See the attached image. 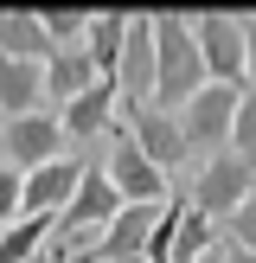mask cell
<instances>
[{
	"label": "cell",
	"instance_id": "3957f363",
	"mask_svg": "<svg viewBox=\"0 0 256 263\" xmlns=\"http://www.w3.org/2000/svg\"><path fill=\"white\" fill-rule=\"evenodd\" d=\"M115 122L128 128V135H135V148L147 154L154 167H160L166 180L179 174V161H186V135H179V116L173 109H154V103H115Z\"/></svg>",
	"mask_w": 256,
	"mask_h": 263
},
{
	"label": "cell",
	"instance_id": "ffe728a7",
	"mask_svg": "<svg viewBox=\"0 0 256 263\" xmlns=\"http://www.w3.org/2000/svg\"><path fill=\"white\" fill-rule=\"evenodd\" d=\"M224 225H230V244H237V251H250V257H256V193H250V199H243L237 212L224 218Z\"/></svg>",
	"mask_w": 256,
	"mask_h": 263
},
{
	"label": "cell",
	"instance_id": "4fadbf2b",
	"mask_svg": "<svg viewBox=\"0 0 256 263\" xmlns=\"http://www.w3.org/2000/svg\"><path fill=\"white\" fill-rule=\"evenodd\" d=\"M45 109V64L32 58H0V116H32Z\"/></svg>",
	"mask_w": 256,
	"mask_h": 263
},
{
	"label": "cell",
	"instance_id": "d6986e66",
	"mask_svg": "<svg viewBox=\"0 0 256 263\" xmlns=\"http://www.w3.org/2000/svg\"><path fill=\"white\" fill-rule=\"evenodd\" d=\"M19 199H26V174L19 167H0V231L19 218Z\"/></svg>",
	"mask_w": 256,
	"mask_h": 263
},
{
	"label": "cell",
	"instance_id": "44dd1931",
	"mask_svg": "<svg viewBox=\"0 0 256 263\" xmlns=\"http://www.w3.org/2000/svg\"><path fill=\"white\" fill-rule=\"evenodd\" d=\"M243 51H250V90H256V13L243 20Z\"/></svg>",
	"mask_w": 256,
	"mask_h": 263
},
{
	"label": "cell",
	"instance_id": "9c48e42d",
	"mask_svg": "<svg viewBox=\"0 0 256 263\" xmlns=\"http://www.w3.org/2000/svg\"><path fill=\"white\" fill-rule=\"evenodd\" d=\"M160 225V205H122L90 244V263H147V238Z\"/></svg>",
	"mask_w": 256,
	"mask_h": 263
},
{
	"label": "cell",
	"instance_id": "5bb4252c",
	"mask_svg": "<svg viewBox=\"0 0 256 263\" xmlns=\"http://www.w3.org/2000/svg\"><path fill=\"white\" fill-rule=\"evenodd\" d=\"M96 84V64H90V51L83 45H58L45 58V103H71V97H83V90Z\"/></svg>",
	"mask_w": 256,
	"mask_h": 263
},
{
	"label": "cell",
	"instance_id": "7c38bea8",
	"mask_svg": "<svg viewBox=\"0 0 256 263\" xmlns=\"http://www.w3.org/2000/svg\"><path fill=\"white\" fill-rule=\"evenodd\" d=\"M115 103H122L115 77H96V84H90L83 97H71V103L58 109L64 141H90V135H102V128H115Z\"/></svg>",
	"mask_w": 256,
	"mask_h": 263
},
{
	"label": "cell",
	"instance_id": "52a82bcc",
	"mask_svg": "<svg viewBox=\"0 0 256 263\" xmlns=\"http://www.w3.org/2000/svg\"><path fill=\"white\" fill-rule=\"evenodd\" d=\"M96 167L109 174V186L122 193V205H166V174H160V167H154L147 154L135 148V135H128V128L115 135V148L102 154Z\"/></svg>",
	"mask_w": 256,
	"mask_h": 263
},
{
	"label": "cell",
	"instance_id": "e0dca14e",
	"mask_svg": "<svg viewBox=\"0 0 256 263\" xmlns=\"http://www.w3.org/2000/svg\"><path fill=\"white\" fill-rule=\"evenodd\" d=\"M58 238V218H13L7 231H0V263H38L45 257V244Z\"/></svg>",
	"mask_w": 256,
	"mask_h": 263
},
{
	"label": "cell",
	"instance_id": "7402d4cb",
	"mask_svg": "<svg viewBox=\"0 0 256 263\" xmlns=\"http://www.w3.org/2000/svg\"><path fill=\"white\" fill-rule=\"evenodd\" d=\"M224 263H256L250 251H237V244H224Z\"/></svg>",
	"mask_w": 256,
	"mask_h": 263
},
{
	"label": "cell",
	"instance_id": "8992f818",
	"mask_svg": "<svg viewBox=\"0 0 256 263\" xmlns=\"http://www.w3.org/2000/svg\"><path fill=\"white\" fill-rule=\"evenodd\" d=\"M237 97H243V90H230V84H205L199 97L179 109V135H186L192 154H224V148H230V116H237Z\"/></svg>",
	"mask_w": 256,
	"mask_h": 263
},
{
	"label": "cell",
	"instance_id": "cb8c5ba5",
	"mask_svg": "<svg viewBox=\"0 0 256 263\" xmlns=\"http://www.w3.org/2000/svg\"><path fill=\"white\" fill-rule=\"evenodd\" d=\"M38 263H64V257H58V251H45V257H38Z\"/></svg>",
	"mask_w": 256,
	"mask_h": 263
},
{
	"label": "cell",
	"instance_id": "2e32d148",
	"mask_svg": "<svg viewBox=\"0 0 256 263\" xmlns=\"http://www.w3.org/2000/svg\"><path fill=\"white\" fill-rule=\"evenodd\" d=\"M122 32H128V13H90L83 51H90V64H96V77H115V64H122Z\"/></svg>",
	"mask_w": 256,
	"mask_h": 263
},
{
	"label": "cell",
	"instance_id": "603a6c76",
	"mask_svg": "<svg viewBox=\"0 0 256 263\" xmlns=\"http://www.w3.org/2000/svg\"><path fill=\"white\" fill-rule=\"evenodd\" d=\"M199 263H224V244H218V251H205V257H199Z\"/></svg>",
	"mask_w": 256,
	"mask_h": 263
},
{
	"label": "cell",
	"instance_id": "5b68a950",
	"mask_svg": "<svg viewBox=\"0 0 256 263\" xmlns=\"http://www.w3.org/2000/svg\"><path fill=\"white\" fill-rule=\"evenodd\" d=\"M250 193H256V167L224 148V154H211V161L199 167V180H192V212H205L218 225V218H230Z\"/></svg>",
	"mask_w": 256,
	"mask_h": 263
},
{
	"label": "cell",
	"instance_id": "ac0fdd59",
	"mask_svg": "<svg viewBox=\"0 0 256 263\" xmlns=\"http://www.w3.org/2000/svg\"><path fill=\"white\" fill-rule=\"evenodd\" d=\"M230 154L256 167V90L237 97V116H230Z\"/></svg>",
	"mask_w": 256,
	"mask_h": 263
},
{
	"label": "cell",
	"instance_id": "9a60e30c",
	"mask_svg": "<svg viewBox=\"0 0 256 263\" xmlns=\"http://www.w3.org/2000/svg\"><path fill=\"white\" fill-rule=\"evenodd\" d=\"M0 58H32V64H45L51 58L45 20H38V13H0Z\"/></svg>",
	"mask_w": 256,
	"mask_h": 263
},
{
	"label": "cell",
	"instance_id": "30bf717a",
	"mask_svg": "<svg viewBox=\"0 0 256 263\" xmlns=\"http://www.w3.org/2000/svg\"><path fill=\"white\" fill-rule=\"evenodd\" d=\"M115 90H122V103H154V13H128Z\"/></svg>",
	"mask_w": 256,
	"mask_h": 263
},
{
	"label": "cell",
	"instance_id": "6da1fadb",
	"mask_svg": "<svg viewBox=\"0 0 256 263\" xmlns=\"http://www.w3.org/2000/svg\"><path fill=\"white\" fill-rule=\"evenodd\" d=\"M205 84H211V77H205L192 20H179V13H154V109H173L179 116Z\"/></svg>",
	"mask_w": 256,
	"mask_h": 263
},
{
	"label": "cell",
	"instance_id": "7a4b0ae2",
	"mask_svg": "<svg viewBox=\"0 0 256 263\" xmlns=\"http://www.w3.org/2000/svg\"><path fill=\"white\" fill-rule=\"evenodd\" d=\"M192 39H199V58L211 84L250 90V51H243V20L237 13H199L192 20Z\"/></svg>",
	"mask_w": 256,
	"mask_h": 263
},
{
	"label": "cell",
	"instance_id": "8fae6325",
	"mask_svg": "<svg viewBox=\"0 0 256 263\" xmlns=\"http://www.w3.org/2000/svg\"><path fill=\"white\" fill-rule=\"evenodd\" d=\"M77 180H83V161H45L26 174V199H19V218H64L77 199Z\"/></svg>",
	"mask_w": 256,
	"mask_h": 263
},
{
	"label": "cell",
	"instance_id": "277c9868",
	"mask_svg": "<svg viewBox=\"0 0 256 263\" xmlns=\"http://www.w3.org/2000/svg\"><path fill=\"white\" fill-rule=\"evenodd\" d=\"M205 251H218V225L205 212H192L186 205H160V225H154L147 238V263H199Z\"/></svg>",
	"mask_w": 256,
	"mask_h": 263
},
{
	"label": "cell",
	"instance_id": "ba28073f",
	"mask_svg": "<svg viewBox=\"0 0 256 263\" xmlns=\"http://www.w3.org/2000/svg\"><path fill=\"white\" fill-rule=\"evenodd\" d=\"M0 141H7V161L19 167V174H32V167H45V161H64V128H58V109L13 116V122L0 128Z\"/></svg>",
	"mask_w": 256,
	"mask_h": 263
}]
</instances>
